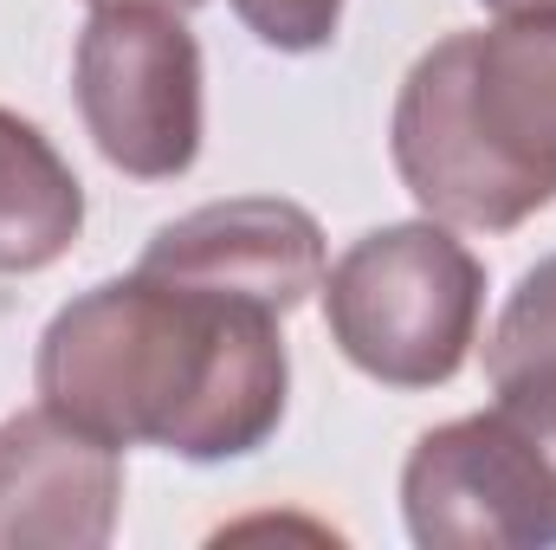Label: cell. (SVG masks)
Instances as JSON below:
<instances>
[{
    "instance_id": "obj_7",
    "label": "cell",
    "mask_w": 556,
    "mask_h": 550,
    "mask_svg": "<svg viewBox=\"0 0 556 550\" xmlns=\"http://www.w3.org/2000/svg\"><path fill=\"white\" fill-rule=\"evenodd\" d=\"M124 505L111 440L46 402L0 421V550H104Z\"/></svg>"
},
{
    "instance_id": "obj_6",
    "label": "cell",
    "mask_w": 556,
    "mask_h": 550,
    "mask_svg": "<svg viewBox=\"0 0 556 550\" xmlns=\"http://www.w3.org/2000/svg\"><path fill=\"white\" fill-rule=\"evenodd\" d=\"M142 273L227 291V298H247V304L291 317L311 291H324L330 266H324V234L298 201L240 195V201H207V208L168 221L149 240Z\"/></svg>"
},
{
    "instance_id": "obj_10",
    "label": "cell",
    "mask_w": 556,
    "mask_h": 550,
    "mask_svg": "<svg viewBox=\"0 0 556 550\" xmlns=\"http://www.w3.org/2000/svg\"><path fill=\"white\" fill-rule=\"evenodd\" d=\"M233 13L278 52H317L337 39L343 0H233Z\"/></svg>"
},
{
    "instance_id": "obj_11",
    "label": "cell",
    "mask_w": 556,
    "mask_h": 550,
    "mask_svg": "<svg viewBox=\"0 0 556 550\" xmlns=\"http://www.w3.org/2000/svg\"><path fill=\"white\" fill-rule=\"evenodd\" d=\"M498 20H511V13H556V0H485Z\"/></svg>"
},
{
    "instance_id": "obj_2",
    "label": "cell",
    "mask_w": 556,
    "mask_h": 550,
    "mask_svg": "<svg viewBox=\"0 0 556 550\" xmlns=\"http://www.w3.org/2000/svg\"><path fill=\"white\" fill-rule=\"evenodd\" d=\"M395 168L446 227L505 234L556 201V13L446 33L395 98Z\"/></svg>"
},
{
    "instance_id": "obj_4",
    "label": "cell",
    "mask_w": 556,
    "mask_h": 550,
    "mask_svg": "<svg viewBox=\"0 0 556 550\" xmlns=\"http://www.w3.org/2000/svg\"><path fill=\"white\" fill-rule=\"evenodd\" d=\"M485 414L420 434L402 512L420 550L556 545V389H492Z\"/></svg>"
},
{
    "instance_id": "obj_12",
    "label": "cell",
    "mask_w": 556,
    "mask_h": 550,
    "mask_svg": "<svg viewBox=\"0 0 556 550\" xmlns=\"http://www.w3.org/2000/svg\"><path fill=\"white\" fill-rule=\"evenodd\" d=\"M91 7H168V13H194L201 0H91Z\"/></svg>"
},
{
    "instance_id": "obj_8",
    "label": "cell",
    "mask_w": 556,
    "mask_h": 550,
    "mask_svg": "<svg viewBox=\"0 0 556 550\" xmlns=\"http://www.w3.org/2000/svg\"><path fill=\"white\" fill-rule=\"evenodd\" d=\"M85 227V188L39 124L0 111V278L46 273Z\"/></svg>"
},
{
    "instance_id": "obj_9",
    "label": "cell",
    "mask_w": 556,
    "mask_h": 550,
    "mask_svg": "<svg viewBox=\"0 0 556 550\" xmlns=\"http://www.w3.org/2000/svg\"><path fill=\"white\" fill-rule=\"evenodd\" d=\"M492 389H556V253L538 260L505 298L485 337Z\"/></svg>"
},
{
    "instance_id": "obj_1",
    "label": "cell",
    "mask_w": 556,
    "mask_h": 550,
    "mask_svg": "<svg viewBox=\"0 0 556 550\" xmlns=\"http://www.w3.org/2000/svg\"><path fill=\"white\" fill-rule=\"evenodd\" d=\"M285 317L181 278H104L39 337V402L111 447L240 460L285 414Z\"/></svg>"
},
{
    "instance_id": "obj_5",
    "label": "cell",
    "mask_w": 556,
    "mask_h": 550,
    "mask_svg": "<svg viewBox=\"0 0 556 550\" xmlns=\"http://www.w3.org/2000/svg\"><path fill=\"white\" fill-rule=\"evenodd\" d=\"M78 111L111 168L168 182L201 155V46L168 7H98L78 39Z\"/></svg>"
},
{
    "instance_id": "obj_3",
    "label": "cell",
    "mask_w": 556,
    "mask_h": 550,
    "mask_svg": "<svg viewBox=\"0 0 556 550\" xmlns=\"http://www.w3.org/2000/svg\"><path fill=\"white\" fill-rule=\"evenodd\" d=\"M479 304L485 266L446 221L376 227L324 273V324L337 350L389 389L453 383L479 337Z\"/></svg>"
}]
</instances>
